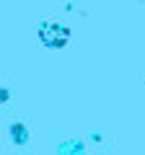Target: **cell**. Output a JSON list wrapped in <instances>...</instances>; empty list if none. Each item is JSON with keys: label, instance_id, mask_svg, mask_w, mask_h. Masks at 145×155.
I'll return each mask as SVG.
<instances>
[{"label": "cell", "instance_id": "obj_3", "mask_svg": "<svg viewBox=\"0 0 145 155\" xmlns=\"http://www.w3.org/2000/svg\"><path fill=\"white\" fill-rule=\"evenodd\" d=\"M8 98V91H3V88H0V101H5Z\"/></svg>", "mask_w": 145, "mask_h": 155}, {"label": "cell", "instance_id": "obj_1", "mask_svg": "<svg viewBox=\"0 0 145 155\" xmlns=\"http://www.w3.org/2000/svg\"><path fill=\"white\" fill-rule=\"evenodd\" d=\"M39 39H42V44L49 47V49H62L67 44V39H70V28L62 26V23H42Z\"/></svg>", "mask_w": 145, "mask_h": 155}, {"label": "cell", "instance_id": "obj_2", "mask_svg": "<svg viewBox=\"0 0 145 155\" xmlns=\"http://www.w3.org/2000/svg\"><path fill=\"white\" fill-rule=\"evenodd\" d=\"M11 132H13V142H26V140H29L26 127H23V124H13Z\"/></svg>", "mask_w": 145, "mask_h": 155}]
</instances>
